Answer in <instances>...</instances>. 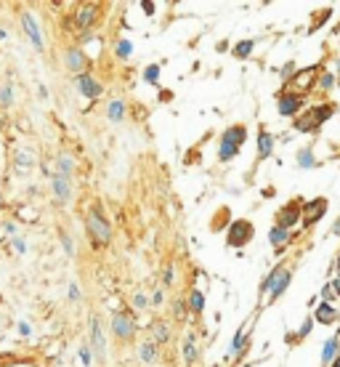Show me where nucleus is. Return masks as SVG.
Segmentation results:
<instances>
[{
	"mask_svg": "<svg viewBox=\"0 0 340 367\" xmlns=\"http://www.w3.org/2000/svg\"><path fill=\"white\" fill-rule=\"evenodd\" d=\"M85 229H88V237H90L93 247H104V245L112 242L114 229H112V223L104 218L101 208H90V210H88V216H85Z\"/></svg>",
	"mask_w": 340,
	"mask_h": 367,
	"instance_id": "nucleus-1",
	"label": "nucleus"
},
{
	"mask_svg": "<svg viewBox=\"0 0 340 367\" xmlns=\"http://www.w3.org/2000/svg\"><path fill=\"white\" fill-rule=\"evenodd\" d=\"M253 237H255V227H253V223L248 218H237L229 227V232H226V242L231 247H244Z\"/></svg>",
	"mask_w": 340,
	"mask_h": 367,
	"instance_id": "nucleus-2",
	"label": "nucleus"
},
{
	"mask_svg": "<svg viewBox=\"0 0 340 367\" xmlns=\"http://www.w3.org/2000/svg\"><path fill=\"white\" fill-rule=\"evenodd\" d=\"M112 335L117 341H131L136 335V319L131 312H114L112 314Z\"/></svg>",
	"mask_w": 340,
	"mask_h": 367,
	"instance_id": "nucleus-3",
	"label": "nucleus"
},
{
	"mask_svg": "<svg viewBox=\"0 0 340 367\" xmlns=\"http://www.w3.org/2000/svg\"><path fill=\"white\" fill-rule=\"evenodd\" d=\"M306 106V96L303 93H279V99H276V112L282 115V117H298L300 109Z\"/></svg>",
	"mask_w": 340,
	"mask_h": 367,
	"instance_id": "nucleus-4",
	"label": "nucleus"
},
{
	"mask_svg": "<svg viewBox=\"0 0 340 367\" xmlns=\"http://www.w3.org/2000/svg\"><path fill=\"white\" fill-rule=\"evenodd\" d=\"M327 208H330V203H327V197H314L308 200V203H303V227H316L322 218H324V213Z\"/></svg>",
	"mask_w": 340,
	"mask_h": 367,
	"instance_id": "nucleus-5",
	"label": "nucleus"
},
{
	"mask_svg": "<svg viewBox=\"0 0 340 367\" xmlns=\"http://www.w3.org/2000/svg\"><path fill=\"white\" fill-rule=\"evenodd\" d=\"M19 19H21V30H24L27 40L32 43V48L43 51L45 40H43V32H40V24H38V19H35V14H32V11H21Z\"/></svg>",
	"mask_w": 340,
	"mask_h": 367,
	"instance_id": "nucleus-6",
	"label": "nucleus"
},
{
	"mask_svg": "<svg viewBox=\"0 0 340 367\" xmlns=\"http://www.w3.org/2000/svg\"><path fill=\"white\" fill-rule=\"evenodd\" d=\"M300 221H303V203H300V200H292V203H287L282 210H279V216H276V227L292 229V227H298Z\"/></svg>",
	"mask_w": 340,
	"mask_h": 367,
	"instance_id": "nucleus-7",
	"label": "nucleus"
},
{
	"mask_svg": "<svg viewBox=\"0 0 340 367\" xmlns=\"http://www.w3.org/2000/svg\"><path fill=\"white\" fill-rule=\"evenodd\" d=\"M75 88L83 93L85 99L90 101H96L101 93H104V86L96 80V75H90V72H83V75H75Z\"/></svg>",
	"mask_w": 340,
	"mask_h": 367,
	"instance_id": "nucleus-8",
	"label": "nucleus"
},
{
	"mask_svg": "<svg viewBox=\"0 0 340 367\" xmlns=\"http://www.w3.org/2000/svg\"><path fill=\"white\" fill-rule=\"evenodd\" d=\"M90 351H93V359L99 364L107 362V341H104V333H101V322L96 317L90 319Z\"/></svg>",
	"mask_w": 340,
	"mask_h": 367,
	"instance_id": "nucleus-9",
	"label": "nucleus"
},
{
	"mask_svg": "<svg viewBox=\"0 0 340 367\" xmlns=\"http://www.w3.org/2000/svg\"><path fill=\"white\" fill-rule=\"evenodd\" d=\"M51 189H53V197L61 205L72 203L75 189H72V184H69V179H64V176H58V173H51Z\"/></svg>",
	"mask_w": 340,
	"mask_h": 367,
	"instance_id": "nucleus-10",
	"label": "nucleus"
},
{
	"mask_svg": "<svg viewBox=\"0 0 340 367\" xmlns=\"http://www.w3.org/2000/svg\"><path fill=\"white\" fill-rule=\"evenodd\" d=\"M64 67L75 75H83L85 67H88V59H85V51L83 48H67L64 51Z\"/></svg>",
	"mask_w": 340,
	"mask_h": 367,
	"instance_id": "nucleus-11",
	"label": "nucleus"
},
{
	"mask_svg": "<svg viewBox=\"0 0 340 367\" xmlns=\"http://www.w3.org/2000/svg\"><path fill=\"white\" fill-rule=\"evenodd\" d=\"M96 19H99V8L96 6H83V8H77V14H75V24L80 30H90L96 24Z\"/></svg>",
	"mask_w": 340,
	"mask_h": 367,
	"instance_id": "nucleus-12",
	"label": "nucleus"
},
{
	"mask_svg": "<svg viewBox=\"0 0 340 367\" xmlns=\"http://www.w3.org/2000/svg\"><path fill=\"white\" fill-rule=\"evenodd\" d=\"M314 322H319V325H335V322H337V309H335L330 301H322L319 306H316V312H314Z\"/></svg>",
	"mask_w": 340,
	"mask_h": 367,
	"instance_id": "nucleus-13",
	"label": "nucleus"
},
{
	"mask_svg": "<svg viewBox=\"0 0 340 367\" xmlns=\"http://www.w3.org/2000/svg\"><path fill=\"white\" fill-rule=\"evenodd\" d=\"M308 115L314 117V123L316 125H324L330 117L335 115V104H330V101H322V104H314V106H308Z\"/></svg>",
	"mask_w": 340,
	"mask_h": 367,
	"instance_id": "nucleus-14",
	"label": "nucleus"
},
{
	"mask_svg": "<svg viewBox=\"0 0 340 367\" xmlns=\"http://www.w3.org/2000/svg\"><path fill=\"white\" fill-rule=\"evenodd\" d=\"M75 168H77L75 157H72V155H67V152H61V155L56 157V171H53V173H58V176H64V179H69V181H72V176H75Z\"/></svg>",
	"mask_w": 340,
	"mask_h": 367,
	"instance_id": "nucleus-15",
	"label": "nucleus"
},
{
	"mask_svg": "<svg viewBox=\"0 0 340 367\" xmlns=\"http://www.w3.org/2000/svg\"><path fill=\"white\" fill-rule=\"evenodd\" d=\"M290 282H292V269H290V266H285V269H282V274L276 277V282H274L271 293H268V301H276L279 295H285V290L290 288Z\"/></svg>",
	"mask_w": 340,
	"mask_h": 367,
	"instance_id": "nucleus-16",
	"label": "nucleus"
},
{
	"mask_svg": "<svg viewBox=\"0 0 340 367\" xmlns=\"http://www.w3.org/2000/svg\"><path fill=\"white\" fill-rule=\"evenodd\" d=\"M221 141H229V144L242 149V144L248 141V128H244V125H229L226 131H224V136H221Z\"/></svg>",
	"mask_w": 340,
	"mask_h": 367,
	"instance_id": "nucleus-17",
	"label": "nucleus"
},
{
	"mask_svg": "<svg viewBox=\"0 0 340 367\" xmlns=\"http://www.w3.org/2000/svg\"><path fill=\"white\" fill-rule=\"evenodd\" d=\"M337 357H340V335H332L330 341H324V346H322V364L330 367Z\"/></svg>",
	"mask_w": 340,
	"mask_h": 367,
	"instance_id": "nucleus-18",
	"label": "nucleus"
},
{
	"mask_svg": "<svg viewBox=\"0 0 340 367\" xmlns=\"http://www.w3.org/2000/svg\"><path fill=\"white\" fill-rule=\"evenodd\" d=\"M125 112H128L125 99H112L109 106H107V120L117 125V123H122V120H125Z\"/></svg>",
	"mask_w": 340,
	"mask_h": 367,
	"instance_id": "nucleus-19",
	"label": "nucleus"
},
{
	"mask_svg": "<svg viewBox=\"0 0 340 367\" xmlns=\"http://www.w3.org/2000/svg\"><path fill=\"white\" fill-rule=\"evenodd\" d=\"M181 354H183V362H186V364H194V362L199 359V349H197V335H194V333H186Z\"/></svg>",
	"mask_w": 340,
	"mask_h": 367,
	"instance_id": "nucleus-20",
	"label": "nucleus"
},
{
	"mask_svg": "<svg viewBox=\"0 0 340 367\" xmlns=\"http://www.w3.org/2000/svg\"><path fill=\"white\" fill-rule=\"evenodd\" d=\"M268 242H271L274 247H285L292 242V232L285 229V227H271V232H268Z\"/></svg>",
	"mask_w": 340,
	"mask_h": 367,
	"instance_id": "nucleus-21",
	"label": "nucleus"
},
{
	"mask_svg": "<svg viewBox=\"0 0 340 367\" xmlns=\"http://www.w3.org/2000/svg\"><path fill=\"white\" fill-rule=\"evenodd\" d=\"M160 357V351H157V343L154 341H144L141 346H138V359H141L144 364H154Z\"/></svg>",
	"mask_w": 340,
	"mask_h": 367,
	"instance_id": "nucleus-22",
	"label": "nucleus"
},
{
	"mask_svg": "<svg viewBox=\"0 0 340 367\" xmlns=\"http://www.w3.org/2000/svg\"><path fill=\"white\" fill-rule=\"evenodd\" d=\"M271 152H274V136L268 131H261L258 133V157L266 160V157H271Z\"/></svg>",
	"mask_w": 340,
	"mask_h": 367,
	"instance_id": "nucleus-23",
	"label": "nucleus"
},
{
	"mask_svg": "<svg viewBox=\"0 0 340 367\" xmlns=\"http://www.w3.org/2000/svg\"><path fill=\"white\" fill-rule=\"evenodd\" d=\"M292 128H295L298 133H316L319 131V125L314 123V117L308 115V112H303V115H298V120L292 123Z\"/></svg>",
	"mask_w": 340,
	"mask_h": 367,
	"instance_id": "nucleus-24",
	"label": "nucleus"
},
{
	"mask_svg": "<svg viewBox=\"0 0 340 367\" xmlns=\"http://www.w3.org/2000/svg\"><path fill=\"white\" fill-rule=\"evenodd\" d=\"M295 160H298V168H303V171H308V168H316V157H314V149L311 147H303V149H298V155H295Z\"/></svg>",
	"mask_w": 340,
	"mask_h": 367,
	"instance_id": "nucleus-25",
	"label": "nucleus"
},
{
	"mask_svg": "<svg viewBox=\"0 0 340 367\" xmlns=\"http://www.w3.org/2000/svg\"><path fill=\"white\" fill-rule=\"evenodd\" d=\"M151 341H154L157 346H165V343L170 341V327L165 322H154L151 325Z\"/></svg>",
	"mask_w": 340,
	"mask_h": 367,
	"instance_id": "nucleus-26",
	"label": "nucleus"
},
{
	"mask_svg": "<svg viewBox=\"0 0 340 367\" xmlns=\"http://www.w3.org/2000/svg\"><path fill=\"white\" fill-rule=\"evenodd\" d=\"M205 312V295H202V290H192L189 293V314H194V317H199Z\"/></svg>",
	"mask_w": 340,
	"mask_h": 367,
	"instance_id": "nucleus-27",
	"label": "nucleus"
},
{
	"mask_svg": "<svg viewBox=\"0 0 340 367\" xmlns=\"http://www.w3.org/2000/svg\"><path fill=\"white\" fill-rule=\"evenodd\" d=\"M253 51H255V40H239V43L231 48V56H234V59H250Z\"/></svg>",
	"mask_w": 340,
	"mask_h": 367,
	"instance_id": "nucleus-28",
	"label": "nucleus"
},
{
	"mask_svg": "<svg viewBox=\"0 0 340 367\" xmlns=\"http://www.w3.org/2000/svg\"><path fill=\"white\" fill-rule=\"evenodd\" d=\"M237 155H239V147L229 144V141H221V147H218V160H221V162H229V160H234Z\"/></svg>",
	"mask_w": 340,
	"mask_h": 367,
	"instance_id": "nucleus-29",
	"label": "nucleus"
},
{
	"mask_svg": "<svg viewBox=\"0 0 340 367\" xmlns=\"http://www.w3.org/2000/svg\"><path fill=\"white\" fill-rule=\"evenodd\" d=\"M131 53H133V43L128 40V38H120V40L114 43V56L117 59H122V62H125V59H131Z\"/></svg>",
	"mask_w": 340,
	"mask_h": 367,
	"instance_id": "nucleus-30",
	"label": "nucleus"
},
{
	"mask_svg": "<svg viewBox=\"0 0 340 367\" xmlns=\"http://www.w3.org/2000/svg\"><path fill=\"white\" fill-rule=\"evenodd\" d=\"M14 160H16V168L19 171H29L32 165H35V155H29L27 149H19L16 155H14Z\"/></svg>",
	"mask_w": 340,
	"mask_h": 367,
	"instance_id": "nucleus-31",
	"label": "nucleus"
},
{
	"mask_svg": "<svg viewBox=\"0 0 340 367\" xmlns=\"http://www.w3.org/2000/svg\"><path fill=\"white\" fill-rule=\"evenodd\" d=\"M316 86H319L324 93H327V91H332V88L337 86V75L327 69V72H322V75H319V80H316Z\"/></svg>",
	"mask_w": 340,
	"mask_h": 367,
	"instance_id": "nucleus-32",
	"label": "nucleus"
},
{
	"mask_svg": "<svg viewBox=\"0 0 340 367\" xmlns=\"http://www.w3.org/2000/svg\"><path fill=\"white\" fill-rule=\"evenodd\" d=\"M282 269L285 266H274L271 271H268V277L261 282V295H266V293H271V288H274V282H276V277L282 274Z\"/></svg>",
	"mask_w": 340,
	"mask_h": 367,
	"instance_id": "nucleus-33",
	"label": "nucleus"
},
{
	"mask_svg": "<svg viewBox=\"0 0 340 367\" xmlns=\"http://www.w3.org/2000/svg\"><path fill=\"white\" fill-rule=\"evenodd\" d=\"M14 86H11V80H6V82H0V104L3 106H11L14 104Z\"/></svg>",
	"mask_w": 340,
	"mask_h": 367,
	"instance_id": "nucleus-34",
	"label": "nucleus"
},
{
	"mask_svg": "<svg viewBox=\"0 0 340 367\" xmlns=\"http://www.w3.org/2000/svg\"><path fill=\"white\" fill-rule=\"evenodd\" d=\"M58 237H61L64 253H67L69 258H75V256H77V245H75V240H72V234H69L67 229H61V232H58Z\"/></svg>",
	"mask_w": 340,
	"mask_h": 367,
	"instance_id": "nucleus-35",
	"label": "nucleus"
},
{
	"mask_svg": "<svg viewBox=\"0 0 340 367\" xmlns=\"http://www.w3.org/2000/svg\"><path fill=\"white\" fill-rule=\"evenodd\" d=\"M244 338H248V327H244V325H239L237 335H234V341H231V357H239V351H242V343H244Z\"/></svg>",
	"mask_w": 340,
	"mask_h": 367,
	"instance_id": "nucleus-36",
	"label": "nucleus"
},
{
	"mask_svg": "<svg viewBox=\"0 0 340 367\" xmlns=\"http://www.w3.org/2000/svg\"><path fill=\"white\" fill-rule=\"evenodd\" d=\"M160 72H162L160 64H149V67L144 69V80L149 82V86H157V82H160Z\"/></svg>",
	"mask_w": 340,
	"mask_h": 367,
	"instance_id": "nucleus-37",
	"label": "nucleus"
},
{
	"mask_svg": "<svg viewBox=\"0 0 340 367\" xmlns=\"http://www.w3.org/2000/svg\"><path fill=\"white\" fill-rule=\"evenodd\" d=\"M186 314H189V303H186L183 298L173 301V317H175V319H183Z\"/></svg>",
	"mask_w": 340,
	"mask_h": 367,
	"instance_id": "nucleus-38",
	"label": "nucleus"
},
{
	"mask_svg": "<svg viewBox=\"0 0 340 367\" xmlns=\"http://www.w3.org/2000/svg\"><path fill=\"white\" fill-rule=\"evenodd\" d=\"M311 330H314V317H306V319H303V325H300V330L295 333V341L308 338V335H311Z\"/></svg>",
	"mask_w": 340,
	"mask_h": 367,
	"instance_id": "nucleus-39",
	"label": "nucleus"
},
{
	"mask_svg": "<svg viewBox=\"0 0 340 367\" xmlns=\"http://www.w3.org/2000/svg\"><path fill=\"white\" fill-rule=\"evenodd\" d=\"M279 75H282V80H285V82H292V80H295V75H298V69H295V64L290 62V64H285V67H282V72H279Z\"/></svg>",
	"mask_w": 340,
	"mask_h": 367,
	"instance_id": "nucleus-40",
	"label": "nucleus"
},
{
	"mask_svg": "<svg viewBox=\"0 0 340 367\" xmlns=\"http://www.w3.org/2000/svg\"><path fill=\"white\" fill-rule=\"evenodd\" d=\"M67 290H69V293H67V295H69V301H75V303H77V301H83V290H80L77 282H69V288H67Z\"/></svg>",
	"mask_w": 340,
	"mask_h": 367,
	"instance_id": "nucleus-41",
	"label": "nucleus"
},
{
	"mask_svg": "<svg viewBox=\"0 0 340 367\" xmlns=\"http://www.w3.org/2000/svg\"><path fill=\"white\" fill-rule=\"evenodd\" d=\"M133 306H136V309H138V312H144V309H146V306H149V298H146V295H144L141 290H138V293L133 295Z\"/></svg>",
	"mask_w": 340,
	"mask_h": 367,
	"instance_id": "nucleus-42",
	"label": "nucleus"
},
{
	"mask_svg": "<svg viewBox=\"0 0 340 367\" xmlns=\"http://www.w3.org/2000/svg\"><path fill=\"white\" fill-rule=\"evenodd\" d=\"M80 362H83L85 367L93 362V351H90V346H83V349H80Z\"/></svg>",
	"mask_w": 340,
	"mask_h": 367,
	"instance_id": "nucleus-43",
	"label": "nucleus"
},
{
	"mask_svg": "<svg viewBox=\"0 0 340 367\" xmlns=\"http://www.w3.org/2000/svg\"><path fill=\"white\" fill-rule=\"evenodd\" d=\"M173 279H175V269L165 266V271H162V282H165V285H173Z\"/></svg>",
	"mask_w": 340,
	"mask_h": 367,
	"instance_id": "nucleus-44",
	"label": "nucleus"
},
{
	"mask_svg": "<svg viewBox=\"0 0 340 367\" xmlns=\"http://www.w3.org/2000/svg\"><path fill=\"white\" fill-rule=\"evenodd\" d=\"M335 298V290H332V282H327L322 288V301H332Z\"/></svg>",
	"mask_w": 340,
	"mask_h": 367,
	"instance_id": "nucleus-45",
	"label": "nucleus"
},
{
	"mask_svg": "<svg viewBox=\"0 0 340 367\" xmlns=\"http://www.w3.org/2000/svg\"><path fill=\"white\" fill-rule=\"evenodd\" d=\"M141 11H144V14H146V16H154V11H157V6H154V3H151V0H141Z\"/></svg>",
	"mask_w": 340,
	"mask_h": 367,
	"instance_id": "nucleus-46",
	"label": "nucleus"
},
{
	"mask_svg": "<svg viewBox=\"0 0 340 367\" xmlns=\"http://www.w3.org/2000/svg\"><path fill=\"white\" fill-rule=\"evenodd\" d=\"M11 245H14V250H16V253H27V245H24V240H19V237H16V240L11 242Z\"/></svg>",
	"mask_w": 340,
	"mask_h": 367,
	"instance_id": "nucleus-47",
	"label": "nucleus"
},
{
	"mask_svg": "<svg viewBox=\"0 0 340 367\" xmlns=\"http://www.w3.org/2000/svg\"><path fill=\"white\" fill-rule=\"evenodd\" d=\"M162 301H165V293H162V290H157L154 295H151V303H157V306H160Z\"/></svg>",
	"mask_w": 340,
	"mask_h": 367,
	"instance_id": "nucleus-48",
	"label": "nucleus"
},
{
	"mask_svg": "<svg viewBox=\"0 0 340 367\" xmlns=\"http://www.w3.org/2000/svg\"><path fill=\"white\" fill-rule=\"evenodd\" d=\"M3 232L14 237V234H16V223H11V221H8V223H3Z\"/></svg>",
	"mask_w": 340,
	"mask_h": 367,
	"instance_id": "nucleus-49",
	"label": "nucleus"
},
{
	"mask_svg": "<svg viewBox=\"0 0 340 367\" xmlns=\"http://www.w3.org/2000/svg\"><path fill=\"white\" fill-rule=\"evenodd\" d=\"M330 232H332V237H337V240H340V218L332 223V227H330Z\"/></svg>",
	"mask_w": 340,
	"mask_h": 367,
	"instance_id": "nucleus-50",
	"label": "nucleus"
},
{
	"mask_svg": "<svg viewBox=\"0 0 340 367\" xmlns=\"http://www.w3.org/2000/svg\"><path fill=\"white\" fill-rule=\"evenodd\" d=\"M19 333L21 335H29V325L27 322H19Z\"/></svg>",
	"mask_w": 340,
	"mask_h": 367,
	"instance_id": "nucleus-51",
	"label": "nucleus"
},
{
	"mask_svg": "<svg viewBox=\"0 0 340 367\" xmlns=\"http://www.w3.org/2000/svg\"><path fill=\"white\" fill-rule=\"evenodd\" d=\"M332 290H335V295H340V274L332 279Z\"/></svg>",
	"mask_w": 340,
	"mask_h": 367,
	"instance_id": "nucleus-52",
	"label": "nucleus"
},
{
	"mask_svg": "<svg viewBox=\"0 0 340 367\" xmlns=\"http://www.w3.org/2000/svg\"><path fill=\"white\" fill-rule=\"evenodd\" d=\"M335 75L340 77V56H337V62H335Z\"/></svg>",
	"mask_w": 340,
	"mask_h": 367,
	"instance_id": "nucleus-53",
	"label": "nucleus"
},
{
	"mask_svg": "<svg viewBox=\"0 0 340 367\" xmlns=\"http://www.w3.org/2000/svg\"><path fill=\"white\" fill-rule=\"evenodd\" d=\"M6 38H8V32H6V30H0V40H6Z\"/></svg>",
	"mask_w": 340,
	"mask_h": 367,
	"instance_id": "nucleus-54",
	"label": "nucleus"
},
{
	"mask_svg": "<svg viewBox=\"0 0 340 367\" xmlns=\"http://www.w3.org/2000/svg\"><path fill=\"white\" fill-rule=\"evenodd\" d=\"M330 367H340V357H337V359H335V362H332Z\"/></svg>",
	"mask_w": 340,
	"mask_h": 367,
	"instance_id": "nucleus-55",
	"label": "nucleus"
},
{
	"mask_svg": "<svg viewBox=\"0 0 340 367\" xmlns=\"http://www.w3.org/2000/svg\"><path fill=\"white\" fill-rule=\"evenodd\" d=\"M337 319H340V312H337Z\"/></svg>",
	"mask_w": 340,
	"mask_h": 367,
	"instance_id": "nucleus-56",
	"label": "nucleus"
}]
</instances>
